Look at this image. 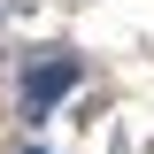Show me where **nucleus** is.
Instances as JSON below:
<instances>
[{"mask_svg": "<svg viewBox=\"0 0 154 154\" xmlns=\"http://www.w3.org/2000/svg\"><path fill=\"white\" fill-rule=\"evenodd\" d=\"M77 77H85V62H77L69 46H38V54L23 62V116H31V123L54 116L62 100L77 93Z\"/></svg>", "mask_w": 154, "mask_h": 154, "instance_id": "f257e3e1", "label": "nucleus"}, {"mask_svg": "<svg viewBox=\"0 0 154 154\" xmlns=\"http://www.w3.org/2000/svg\"><path fill=\"white\" fill-rule=\"evenodd\" d=\"M31 154H38V146H31Z\"/></svg>", "mask_w": 154, "mask_h": 154, "instance_id": "f03ea898", "label": "nucleus"}]
</instances>
